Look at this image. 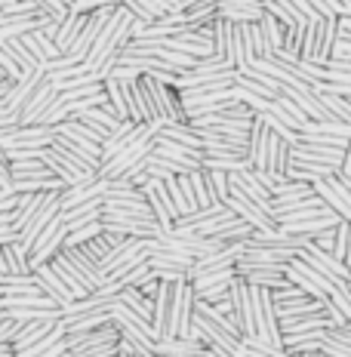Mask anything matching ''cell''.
Returning <instances> with one entry per match:
<instances>
[{"instance_id": "6da1fadb", "label": "cell", "mask_w": 351, "mask_h": 357, "mask_svg": "<svg viewBox=\"0 0 351 357\" xmlns=\"http://www.w3.org/2000/svg\"><path fill=\"white\" fill-rule=\"evenodd\" d=\"M133 22H136V13L130 10V6L117 3V10L111 13V19L105 22V28H102L99 40H96L93 53L87 56V65L89 68H99L102 62H108L111 56H121L124 47L133 40Z\"/></svg>"}, {"instance_id": "7a4b0ae2", "label": "cell", "mask_w": 351, "mask_h": 357, "mask_svg": "<svg viewBox=\"0 0 351 357\" xmlns=\"http://www.w3.org/2000/svg\"><path fill=\"white\" fill-rule=\"evenodd\" d=\"M231 317H234L241 336H256V287L250 284L246 278L237 274L234 287H231Z\"/></svg>"}, {"instance_id": "3957f363", "label": "cell", "mask_w": 351, "mask_h": 357, "mask_svg": "<svg viewBox=\"0 0 351 357\" xmlns=\"http://www.w3.org/2000/svg\"><path fill=\"white\" fill-rule=\"evenodd\" d=\"M105 219V228L108 231H121V234H130V237H160L163 228L154 215H136V213H124V210H111L105 206L102 213Z\"/></svg>"}, {"instance_id": "277c9868", "label": "cell", "mask_w": 351, "mask_h": 357, "mask_svg": "<svg viewBox=\"0 0 351 357\" xmlns=\"http://www.w3.org/2000/svg\"><path fill=\"white\" fill-rule=\"evenodd\" d=\"M142 191H145V197H148V204H151V210H154V219L160 222V228H163V234L167 231H173L176 228V222H179V213L176 210V204H173V197H170V188H167V178H148L145 185H142Z\"/></svg>"}, {"instance_id": "5b68a950", "label": "cell", "mask_w": 351, "mask_h": 357, "mask_svg": "<svg viewBox=\"0 0 351 357\" xmlns=\"http://www.w3.org/2000/svg\"><path fill=\"white\" fill-rule=\"evenodd\" d=\"M56 142V126L28 123L0 132V148H50Z\"/></svg>"}, {"instance_id": "8992f818", "label": "cell", "mask_w": 351, "mask_h": 357, "mask_svg": "<svg viewBox=\"0 0 351 357\" xmlns=\"http://www.w3.org/2000/svg\"><path fill=\"white\" fill-rule=\"evenodd\" d=\"M154 145H158V136H145V139H139V142L126 145L124 151H117L111 160L102 163L99 176H102V178H121L130 167H136L142 158H148V154L154 151Z\"/></svg>"}, {"instance_id": "52a82bcc", "label": "cell", "mask_w": 351, "mask_h": 357, "mask_svg": "<svg viewBox=\"0 0 351 357\" xmlns=\"http://www.w3.org/2000/svg\"><path fill=\"white\" fill-rule=\"evenodd\" d=\"M287 274L293 284H299L308 296H315V299H324V296H330V289H333V280L327 278L324 271H318L311 262H305L302 256H296L293 262H287Z\"/></svg>"}, {"instance_id": "ba28073f", "label": "cell", "mask_w": 351, "mask_h": 357, "mask_svg": "<svg viewBox=\"0 0 351 357\" xmlns=\"http://www.w3.org/2000/svg\"><path fill=\"white\" fill-rule=\"evenodd\" d=\"M68 234H71L68 219H65V213H59V215H56V222L40 234V241L34 243V250H31V262H34V265H40V262H53V256L65 247Z\"/></svg>"}, {"instance_id": "9c48e42d", "label": "cell", "mask_w": 351, "mask_h": 357, "mask_svg": "<svg viewBox=\"0 0 351 357\" xmlns=\"http://www.w3.org/2000/svg\"><path fill=\"white\" fill-rule=\"evenodd\" d=\"M59 93H62V89H59V86H56V80L47 74V80H43V84L34 89V96H31V99H28L25 105H22V111H19L22 126H28V123H40V117L47 114L50 105H53V102L59 99Z\"/></svg>"}, {"instance_id": "30bf717a", "label": "cell", "mask_w": 351, "mask_h": 357, "mask_svg": "<svg viewBox=\"0 0 351 357\" xmlns=\"http://www.w3.org/2000/svg\"><path fill=\"white\" fill-rule=\"evenodd\" d=\"M299 252L302 250L290 247V243H259V247H246L244 259L237 265H287V262H293Z\"/></svg>"}, {"instance_id": "8fae6325", "label": "cell", "mask_w": 351, "mask_h": 357, "mask_svg": "<svg viewBox=\"0 0 351 357\" xmlns=\"http://www.w3.org/2000/svg\"><path fill=\"white\" fill-rule=\"evenodd\" d=\"M34 278H37V284L43 287V293H50L53 299L62 305V308H68L71 302H77V293L68 287V280L62 278V274L53 268V262H40V265H34Z\"/></svg>"}, {"instance_id": "7c38bea8", "label": "cell", "mask_w": 351, "mask_h": 357, "mask_svg": "<svg viewBox=\"0 0 351 357\" xmlns=\"http://www.w3.org/2000/svg\"><path fill=\"white\" fill-rule=\"evenodd\" d=\"M299 256H302L305 262L315 265L318 271H324L327 278L333 280V284H336V280H345V278L351 280V268H348L345 262H342V259H336V252H330V250H320L315 241H311L308 247H302V252H299Z\"/></svg>"}, {"instance_id": "4fadbf2b", "label": "cell", "mask_w": 351, "mask_h": 357, "mask_svg": "<svg viewBox=\"0 0 351 357\" xmlns=\"http://www.w3.org/2000/svg\"><path fill=\"white\" fill-rule=\"evenodd\" d=\"M237 274L246 278L250 284L268 287V289H281L293 284L287 274V265H237Z\"/></svg>"}, {"instance_id": "5bb4252c", "label": "cell", "mask_w": 351, "mask_h": 357, "mask_svg": "<svg viewBox=\"0 0 351 357\" xmlns=\"http://www.w3.org/2000/svg\"><path fill=\"white\" fill-rule=\"evenodd\" d=\"M228 206L234 210L241 219H246L250 225H256V228H274V225H281L274 215H268L262 210V204H256L253 197H246L241 195V191H231V200H228Z\"/></svg>"}, {"instance_id": "9a60e30c", "label": "cell", "mask_w": 351, "mask_h": 357, "mask_svg": "<svg viewBox=\"0 0 351 357\" xmlns=\"http://www.w3.org/2000/svg\"><path fill=\"white\" fill-rule=\"evenodd\" d=\"M10 274H34L31 252L22 243H0V278Z\"/></svg>"}, {"instance_id": "2e32d148", "label": "cell", "mask_w": 351, "mask_h": 357, "mask_svg": "<svg viewBox=\"0 0 351 357\" xmlns=\"http://www.w3.org/2000/svg\"><path fill=\"white\" fill-rule=\"evenodd\" d=\"M154 151L163 154V158H170V160L185 163V167H191V169L204 167V158H207L200 148H191V145L176 142V139H167V136H158V145H154Z\"/></svg>"}, {"instance_id": "e0dca14e", "label": "cell", "mask_w": 351, "mask_h": 357, "mask_svg": "<svg viewBox=\"0 0 351 357\" xmlns=\"http://www.w3.org/2000/svg\"><path fill=\"white\" fill-rule=\"evenodd\" d=\"M173 302H176V284H173V280H160V289L154 293V326H158V336L160 339L170 333V321H173Z\"/></svg>"}, {"instance_id": "ac0fdd59", "label": "cell", "mask_w": 351, "mask_h": 357, "mask_svg": "<svg viewBox=\"0 0 351 357\" xmlns=\"http://www.w3.org/2000/svg\"><path fill=\"white\" fill-rule=\"evenodd\" d=\"M315 195V185L311 182H299V178H287V182H281L278 188H274V215L290 210L293 204H299L302 197H311Z\"/></svg>"}, {"instance_id": "d6986e66", "label": "cell", "mask_w": 351, "mask_h": 357, "mask_svg": "<svg viewBox=\"0 0 351 357\" xmlns=\"http://www.w3.org/2000/svg\"><path fill=\"white\" fill-rule=\"evenodd\" d=\"M108 99L114 105L121 121H133V80H121V77H108L105 80Z\"/></svg>"}, {"instance_id": "ffe728a7", "label": "cell", "mask_w": 351, "mask_h": 357, "mask_svg": "<svg viewBox=\"0 0 351 357\" xmlns=\"http://www.w3.org/2000/svg\"><path fill=\"white\" fill-rule=\"evenodd\" d=\"M53 16H47V13H34V16H13V19H0V40L3 37H22L28 31H37V28H43Z\"/></svg>"}, {"instance_id": "44dd1931", "label": "cell", "mask_w": 351, "mask_h": 357, "mask_svg": "<svg viewBox=\"0 0 351 357\" xmlns=\"http://www.w3.org/2000/svg\"><path fill=\"white\" fill-rule=\"evenodd\" d=\"M87 19H89V13H77V10H71L68 16L62 19V25H59V34H56V43H59V50H62V53H68L71 43L80 37V31H84V25H87Z\"/></svg>"}, {"instance_id": "7402d4cb", "label": "cell", "mask_w": 351, "mask_h": 357, "mask_svg": "<svg viewBox=\"0 0 351 357\" xmlns=\"http://www.w3.org/2000/svg\"><path fill=\"white\" fill-rule=\"evenodd\" d=\"M68 321V333H87V330H99L105 324H114V311L111 308H99V311H87V314H65Z\"/></svg>"}, {"instance_id": "603a6c76", "label": "cell", "mask_w": 351, "mask_h": 357, "mask_svg": "<svg viewBox=\"0 0 351 357\" xmlns=\"http://www.w3.org/2000/svg\"><path fill=\"white\" fill-rule=\"evenodd\" d=\"M62 321V317H43V321H31V324H25V330L19 333V339H16V348L22 351V348H31L37 345L40 339H47L50 333L56 330V324Z\"/></svg>"}, {"instance_id": "cb8c5ba5", "label": "cell", "mask_w": 351, "mask_h": 357, "mask_svg": "<svg viewBox=\"0 0 351 357\" xmlns=\"http://www.w3.org/2000/svg\"><path fill=\"white\" fill-rule=\"evenodd\" d=\"M22 293H43L34 274H10L0 278V296H22Z\"/></svg>"}, {"instance_id": "d4e9b609", "label": "cell", "mask_w": 351, "mask_h": 357, "mask_svg": "<svg viewBox=\"0 0 351 357\" xmlns=\"http://www.w3.org/2000/svg\"><path fill=\"white\" fill-rule=\"evenodd\" d=\"M151 268H185V271H191V265L197 262L194 256H188V252H176V250H163L158 247L151 252Z\"/></svg>"}, {"instance_id": "484cf974", "label": "cell", "mask_w": 351, "mask_h": 357, "mask_svg": "<svg viewBox=\"0 0 351 357\" xmlns=\"http://www.w3.org/2000/svg\"><path fill=\"white\" fill-rule=\"evenodd\" d=\"M0 47H3V50H10V53L19 59V65H22V68H25L28 74L37 71V68H43V65H40V59H37V56L31 53V50L25 47V40H22V37H3V40H0Z\"/></svg>"}, {"instance_id": "4316f807", "label": "cell", "mask_w": 351, "mask_h": 357, "mask_svg": "<svg viewBox=\"0 0 351 357\" xmlns=\"http://www.w3.org/2000/svg\"><path fill=\"white\" fill-rule=\"evenodd\" d=\"M121 299L130 305L133 311H139L145 321H151L154 324V296H148V293H142L139 287H124V293H121Z\"/></svg>"}, {"instance_id": "83f0119b", "label": "cell", "mask_w": 351, "mask_h": 357, "mask_svg": "<svg viewBox=\"0 0 351 357\" xmlns=\"http://www.w3.org/2000/svg\"><path fill=\"white\" fill-rule=\"evenodd\" d=\"M259 25H262V31H265V40H268V47H271V56L278 53V50H283V37H287V25L274 16V13H268L265 10V16L259 19Z\"/></svg>"}, {"instance_id": "f1b7e54d", "label": "cell", "mask_w": 351, "mask_h": 357, "mask_svg": "<svg viewBox=\"0 0 351 357\" xmlns=\"http://www.w3.org/2000/svg\"><path fill=\"white\" fill-rule=\"evenodd\" d=\"M262 6L268 13H274L283 25H305V22H308V16H302L290 0H262Z\"/></svg>"}, {"instance_id": "f546056e", "label": "cell", "mask_w": 351, "mask_h": 357, "mask_svg": "<svg viewBox=\"0 0 351 357\" xmlns=\"http://www.w3.org/2000/svg\"><path fill=\"white\" fill-rule=\"evenodd\" d=\"M207 169H225V173H237V169H250V158H234V154H207L204 158Z\"/></svg>"}, {"instance_id": "4dcf8cb0", "label": "cell", "mask_w": 351, "mask_h": 357, "mask_svg": "<svg viewBox=\"0 0 351 357\" xmlns=\"http://www.w3.org/2000/svg\"><path fill=\"white\" fill-rule=\"evenodd\" d=\"M219 16H225L231 22H259L265 16V6H219Z\"/></svg>"}, {"instance_id": "1f68e13d", "label": "cell", "mask_w": 351, "mask_h": 357, "mask_svg": "<svg viewBox=\"0 0 351 357\" xmlns=\"http://www.w3.org/2000/svg\"><path fill=\"white\" fill-rule=\"evenodd\" d=\"M102 231H105V219H96V222H89V225H80V228H74V231L68 234L65 247H80V243H87V241H93V237H99Z\"/></svg>"}, {"instance_id": "d6a6232c", "label": "cell", "mask_w": 351, "mask_h": 357, "mask_svg": "<svg viewBox=\"0 0 351 357\" xmlns=\"http://www.w3.org/2000/svg\"><path fill=\"white\" fill-rule=\"evenodd\" d=\"M43 13L37 0H10V3H0V19H13V16H34Z\"/></svg>"}, {"instance_id": "836d02e7", "label": "cell", "mask_w": 351, "mask_h": 357, "mask_svg": "<svg viewBox=\"0 0 351 357\" xmlns=\"http://www.w3.org/2000/svg\"><path fill=\"white\" fill-rule=\"evenodd\" d=\"M167 188H170V197H173V204H176L179 213H182V215L194 213V204L188 200V195H185V188H182V178H179V176H170V178H167ZM182 215H179V219H182Z\"/></svg>"}, {"instance_id": "e575fe53", "label": "cell", "mask_w": 351, "mask_h": 357, "mask_svg": "<svg viewBox=\"0 0 351 357\" xmlns=\"http://www.w3.org/2000/svg\"><path fill=\"white\" fill-rule=\"evenodd\" d=\"M0 71H3V77H13V80H22V77L28 74V71L19 65V59L13 56L10 50H3V47H0Z\"/></svg>"}, {"instance_id": "d590c367", "label": "cell", "mask_w": 351, "mask_h": 357, "mask_svg": "<svg viewBox=\"0 0 351 357\" xmlns=\"http://www.w3.org/2000/svg\"><path fill=\"white\" fill-rule=\"evenodd\" d=\"M154 278H158V274H154L151 262H142V265H136V268H133V271L126 274V278H121V280H124V287H142L145 280H154ZM158 280H160V278H158Z\"/></svg>"}, {"instance_id": "8d00e7d4", "label": "cell", "mask_w": 351, "mask_h": 357, "mask_svg": "<svg viewBox=\"0 0 351 357\" xmlns=\"http://www.w3.org/2000/svg\"><path fill=\"white\" fill-rule=\"evenodd\" d=\"M274 302L283 305V302H299V299H308V293H305L299 284H290V287H281V289H271Z\"/></svg>"}, {"instance_id": "74e56055", "label": "cell", "mask_w": 351, "mask_h": 357, "mask_svg": "<svg viewBox=\"0 0 351 357\" xmlns=\"http://www.w3.org/2000/svg\"><path fill=\"white\" fill-rule=\"evenodd\" d=\"M37 3H40V10L47 13V16H53L59 22L71 13V0H37Z\"/></svg>"}, {"instance_id": "f35d334b", "label": "cell", "mask_w": 351, "mask_h": 357, "mask_svg": "<svg viewBox=\"0 0 351 357\" xmlns=\"http://www.w3.org/2000/svg\"><path fill=\"white\" fill-rule=\"evenodd\" d=\"M231 287L234 284H216V287H207V289H197V299L200 302H222V299H228V293H231Z\"/></svg>"}, {"instance_id": "ab89813d", "label": "cell", "mask_w": 351, "mask_h": 357, "mask_svg": "<svg viewBox=\"0 0 351 357\" xmlns=\"http://www.w3.org/2000/svg\"><path fill=\"white\" fill-rule=\"evenodd\" d=\"M320 16H345V3L342 0H311Z\"/></svg>"}, {"instance_id": "60d3db41", "label": "cell", "mask_w": 351, "mask_h": 357, "mask_svg": "<svg viewBox=\"0 0 351 357\" xmlns=\"http://www.w3.org/2000/svg\"><path fill=\"white\" fill-rule=\"evenodd\" d=\"M290 3H293L296 10L302 13V16H308V19H318V16H320V13L315 10V3H311V0H290Z\"/></svg>"}, {"instance_id": "b9f144b4", "label": "cell", "mask_w": 351, "mask_h": 357, "mask_svg": "<svg viewBox=\"0 0 351 357\" xmlns=\"http://www.w3.org/2000/svg\"><path fill=\"white\" fill-rule=\"evenodd\" d=\"M342 176H351V142H348V148H345V160H342V169H339Z\"/></svg>"}, {"instance_id": "7bdbcfd3", "label": "cell", "mask_w": 351, "mask_h": 357, "mask_svg": "<svg viewBox=\"0 0 351 357\" xmlns=\"http://www.w3.org/2000/svg\"><path fill=\"white\" fill-rule=\"evenodd\" d=\"M293 357H324V351H299Z\"/></svg>"}]
</instances>
